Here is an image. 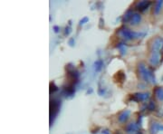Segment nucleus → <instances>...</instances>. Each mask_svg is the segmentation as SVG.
I'll return each mask as SVG.
<instances>
[{
  "mask_svg": "<svg viewBox=\"0 0 163 134\" xmlns=\"http://www.w3.org/2000/svg\"><path fill=\"white\" fill-rule=\"evenodd\" d=\"M88 21V18L87 17H84L83 20H81V24H85V22H87Z\"/></svg>",
  "mask_w": 163,
  "mask_h": 134,
  "instance_id": "nucleus-17",
  "label": "nucleus"
},
{
  "mask_svg": "<svg viewBox=\"0 0 163 134\" xmlns=\"http://www.w3.org/2000/svg\"><path fill=\"white\" fill-rule=\"evenodd\" d=\"M108 131H103V133H105V134H110V133H109V132H107Z\"/></svg>",
  "mask_w": 163,
  "mask_h": 134,
  "instance_id": "nucleus-18",
  "label": "nucleus"
},
{
  "mask_svg": "<svg viewBox=\"0 0 163 134\" xmlns=\"http://www.w3.org/2000/svg\"><path fill=\"white\" fill-rule=\"evenodd\" d=\"M126 132L128 134H138L139 131V125L135 122H130L126 127Z\"/></svg>",
  "mask_w": 163,
  "mask_h": 134,
  "instance_id": "nucleus-5",
  "label": "nucleus"
},
{
  "mask_svg": "<svg viewBox=\"0 0 163 134\" xmlns=\"http://www.w3.org/2000/svg\"><path fill=\"white\" fill-rule=\"evenodd\" d=\"M139 74L142 80H144L147 82H150L151 84H155L156 83V79H155V76L148 67H147L144 64L140 63L139 64Z\"/></svg>",
  "mask_w": 163,
  "mask_h": 134,
  "instance_id": "nucleus-1",
  "label": "nucleus"
},
{
  "mask_svg": "<svg viewBox=\"0 0 163 134\" xmlns=\"http://www.w3.org/2000/svg\"><path fill=\"white\" fill-rule=\"evenodd\" d=\"M117 47L120 49V51H121V54H126V50H127V48H126V46H125V44H123V43L119 44L118 46H117Z\"/></svg>",
  "mask_w": 163,
  "mask_h": 134,
  "instance_id": "nucleus-14",
  "label": "nucleus"
},
{
  "mask_svg": "<svg viewBox=\"0 0 163 134\" xmlns=\"http://www.w3.org/2000/svg\"><path fill=\"white\" fill-rule=\"evenodd\" d=\"M141 20V16L139 13H134L132 16V18H130V25H137L140 24V22Z\"/></svg>",
  "mask_w": 163,
  "mask_h": 134,
  "instance_id": "nucleus-9",
  "label": "nucleus"
},
{
  "mask_svg": "<svg viewBox=\"0 0 163 134\" xmlns=\"http://www.w3.org/2000/svg\"><path fill=\"white\" fill-rule=\"evenodd\" d=\"M130 111L129 110H125L123 111H122L120 115L118 116V120L120 122H122V123H124V122H126L127 120L129 119L130 117Z\"/></svg>",
  "mask_w": 163,
  "mask_h": 134,
  "instance_id": "nucleus-8",
  "label": "nucleus"
},
{
  "mask_svg": "<svg viewBox=\"0 0 163 134\" xmlns=\"http://www.w3.org/2000/svg\"><path fill=\"white\" fill-rule=\"evenodd\" d=\"M149 62L152 66H156L160 64V52H151L150 58H149Z\"/></svg>",
  "mask_w": 163,
  "mask_h": 134,
  "instance_id": "nucleus-4",
  "label": "nucleus"
},
{
  "mask_svg": "<svg viewBox=\"0 0 163 134\" xmlns=\"http://www.w3.org/2000/svg\"><path fill=\"white\" fill-rule=\"evenodd\" d=\"M102 61H98V62L95 63V68H96L97 71H99L102 68Z\"/></svg>",
  "mask_w": 163,
  "mask_h": 134,
  "instance_id": "nucleus-16",
  "label": "nucleus"
},
{
  "mask_svg": "<svg viewBox=\"0 0 163 134\" xmlns=\"http://www.w3.org/2000/svg\"><path fill=\"white\" fill-rule=\"evenodd\" d=\"M163 47V39L161 37H156L151 43V52H159Z\"/></svg>",
  "mask_w": 163,
  "mask_h": 134,
  "instance_id": "nucleus-3",
  "label": "nucleus"
},
{
  "mask_svg": "<svg viewBox=\"0 0 163 134\" xmlns=\"http://www.w3.org/2000/svg\"><path fill=\"white\" fill-rule=\"evenodd\" d=\"M118 35L122 38L125 39V40H132V39L143 37L146 35V33L145 32H134V31H132V30L126 28V27H123V28H121L119 30Z\"/></svg>",
  "mask_w": 163,
  "mask_h": 134,
  "instance_id": "nucleus-2",
  "label": "nucleus"
},
{
  "mask_svg": "<svg viewBox=\"0 0 163 134\" xmlns=\"http://www.w3.org/2000/svg\"><path fill=\"white\" fill-rule=\"evenodd\" d=\"M162 50H163V47H162Z\"/></svg>",
  "mask_w": 163,
  "mask_h": 134,
  "instance_id": "nucleus-19",
  "label": "nucleus"
},
{
  "mask_svg": "<svg viewBox=\"0 0 163 134\" xmlns=\"http://www.w3.org/2000/svg\"><path fill=\"white\" fill-rule=\"evenodd\" d=\"M155 108H156V106H155L154 102H150V103L148 104V109H149L150 111H154Z\"/></svg>",
  "mask_w": 163,
  "mask_h": 134,
  "instance_id": "nucleus-15",
  "label": "nucleus"
},
{
  "mask_svg": "<svg viewBox=\"0 0 163 134\" xmlns=\"http://www.w3.org/2000/svg\"><path fill=\"white\" fill-rule=\"evenodd\" d=\"M155 96L157 97L158 100H163V88L162 87H158L155 89L154 91Z\"/></svg>",
  "mask_w": 163,
  "mask_h": 134,
  "instance_id": "nucleus-11",
  "label": "nucleus"
},
{
  "mask_svg": "<svg viewBox=\"0 0 163 134\" xmlns=\"http://www.w3.org/2000/svg\"><path fill=\"white\" fill-rule=\"evenodd\" d=\"M133 13L132 10H129L126 12V14L124 15V17H123V21L124 22H128V21H130V18H132Z\"/></svg>",
  "mask_w": 163,
  "mask_h": 134,
  "instance_id": "nucleus-12",
  "label": "nucleus"
},
{
  "mask_svg": "<svg viewBox=\"0 0 163 134\" xmlns=\"http://www.w3.org/2000/svg\"><path fill=\"white\" fill-rule=\"evenodd\" d=\"M162 5H163V1H158V2L156 3L155 8H154V13H155V14H159V13H160Z\"/></svg>",
  "mask_w": 163,
  "mask_h": 134,
  "instance_id": "nucleus-13",
  "label": "nucleus"
},
{
  "mask_svg": "<svg viewBox=\"0 0 163 134\" xmlns=\"http://www.w3.org/2000/svg\"><path fill=\"white\" fill-rule=\"evenodd\" d=\"M150 131L151 134H157L160 131H163V124L159 123V122H153L150 125Z\"/></svg>",
  "mask_w": 163,
  "mask_h": 134,
  "instance_id": "nucleus-7",
  "label": "nucleus"
},
{
  "mask_svg": "<svg viewBox=\"0 0 163 134\" xmlns=\"http://www.w3.org/2000/svg\"><path fill=\"white\" fill-rule=\"evenodd\" d=\"M150 5V1H140L138 2L137 5H136V7H137L140 11H144L145 9H147Z\"/></svg>",
  "mask_w": 163,
  "mask_h": 134,
  "instance_id": "nucleus-10",
  "label": "nucleus"
},
{
  "mask_svg": "<svg viewBox=\"0 0 163 134\" xmlns=\"http://www.w3.org/2000/svg\"><path fill=\"white\" fill-rule=\"evenodd\" d=\"M133 99L137 102H146L147 100L150 99L149 92H138L133 95Z\"/></svg>",
  "mask_w": 163,
  "mask_h": 134,
  "instance_id": "nucleus-6",
  "label": "nucleus"
}]
</instances>
